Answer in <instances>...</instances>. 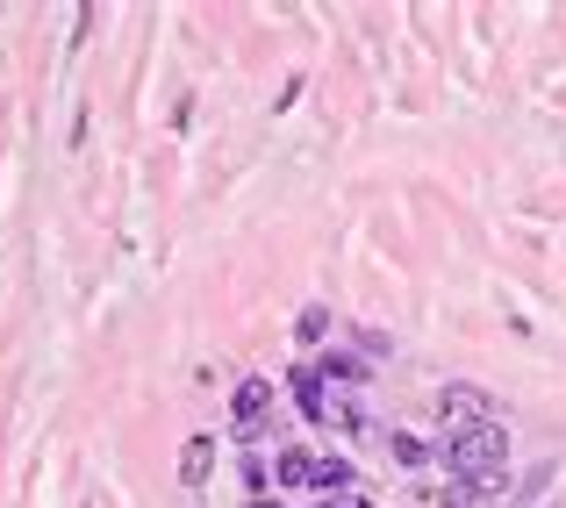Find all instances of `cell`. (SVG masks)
I'll return each instance as SVG.
<instances>
[{"label": "cell", "instance_id": "obj_1", "mask_svg": "<svg viewBox=\"0 0 566 508\" xmlns=\"http://www.w3.org/2000/svg\"><path fill=\"white\" fill-rule=\"evenodd\" d=\"M444 466H452V480L481 487V495H502V466H510V430H502V423L459 430V437L444 444Z\"/></svg>", "mask_w": 566, "mask_h": 508}, {"label": "cell", "instance_id": "obj_2", "mask_svg": "<svg viewBox=\"0 0 566 508\" xmlns=\"http://www.w3.org/2000/svg\"><path fill=\"white\" fill-rule=\"evenodd\" d=\"M438 415H444V430H481V423H495V394H488V387H473V380H444L438 387Z\"/></svg>", "mask_w": 566, "mask_h": 508}, {"label": "cell", "instance_id": "obj_3", "mask_svg": "<svg viewBox=\"0 0 566 508\" xmlns=\"http://www.w3.org/2000/svg\"><path fill=\"white\" fill-rule=\"evenodd\" d=\"M265 423H273V380H237V394H230V430H237V444H259Z\"/></svg>", "mask_w": 566, "mask_h": 508}, {"label": "cell", "instance_id": "obj_4", "mask_svg": "<svg viewBox=\"0 0 566 508\" xmlns=\"http://www.w3.org/2000/svg\"><path fill=\"white\" fill-rule=\"evenodd\" d=\"M287 394H294V409H302L308 423H323V409H331V380L316 372V358H302V366L287 372Z\"/></svg>", "mask_w": 566, "mask_h": 508}, {"label": "cell", "instance_id": "obj_5", "mask_svg": "<svg viewBox=\"0 0 566 508\" xmlns=\"http://www.w3.org/2000/svg\"><path fill=\"white\" fill-rule=\"evenodd\" d=\"M273 480H280V487H316V452H302V444H280Z\"/></svg>", "mask_w": 566, "mask_h": 508}, {"label": "cell", "instance_id": "obj_6", "mask_svg": "<svg viewBox=\"0 0 566 508\" xmlns=\"http://www.w3.org/2000/svg\"><path fill=\"white\" fill-rule=\"evenodd\" d=\"M208 473H216V437H187V452H180V480H187V487H208Z\"/></svg>", "mask_w": 566, "mask_h": 508}, {"label": "cell", "instance_id": "obj_7", "mask_svg": "<svg viewBox=\"0 0 566 508\" xmlns=\"http://www.w3.org/2000/svg\"><path fill=\"white\" fill-rule=\"evenodd\" d=\"M316 372H323V380H337V387H359V380H366V358H345V351H323V358H316Z\"/></svg>", "mask_w": 566, "mask_h": 508}, {"label": "cell", "instance_id": "obj_8", "mask_svg": "<svg viewBox=\"0 0 566 508\" xmlns=\"http://www.w3.org/2000/svg\"><path fill=\"white\" fill-rule=\"evenodd\" d=\"M331 487H359L352 458H316V495H331Z\"/></svg>", "mask_w": 566, "mask_h": 508}, {"label": "cell", "instance_id": "obj_9", "mask_svg": "<svg viewBox=\"0 0 566 508\" xmlns=\"http://www.w3.org/2000/svg\"><path fill=\"white\" fill-rule=\"evenodd\" d=\"M387 452H395L401 466H430V444H423V437H409V430H387Z\"/></svg>", "mask_w": 566, "mask_h": 508}, {"label": "cell", "instance_id": "obj_10", "mask_svg": "<svg viewBox=\"0 0 566 508\" xmlns=\"http://www.w3.org/2000/svg\"><path fill=\"white\" fill-rule=\"evenodd\" d=\"M323 330H331V308H323V301H308L302 316H294V337H302V343H323Z\"/></svg>", "mask_w": 566, "mask_h": 508}, {"label": "cell", "instance_id": "obj_11", "mask_svg": "<svg viewBox=\"0 0 566 508\" xmlns=\"http://www.w3.org/2000/svg\"><path fill=\"white\" fill-rule=\"evenodd\" d=\"M316 508H374V501H366V487H331V495H316Z\"/></svg>", "mask_w": 566, "mask_h": 508}, {"label": "cell", "instance_id": "obj_12", "mask_svg": "<svg viewBox=\"0 0 566 508\" xmlns=\"http://www.w3.org/2000/svg\"><path fill=\"white\" fill-rule=\"evenodd\" d=\"M237 473H244V487H251V501H259V495H265V487H273V466H265V458H244V466H237Z\"/></svg>", "mask_w": 566, "mask_h": 508}, {"label": "cell", "instance_id": "obj_13", "mask_svg": "<svg viewBox=\"0 0 566 508\" xmlns=\"http://www.w3.org/2000/svg\"><path fill=\"white\" fill-rule=\"evenodd\" d=\"M251 508H287V501H273V495H259V501H251Z\"/></svg>", "mask_w": 566, "mask_h": 508}]
</instances>
